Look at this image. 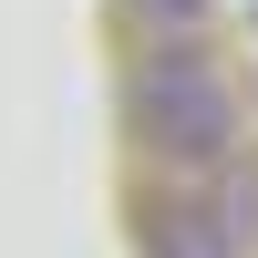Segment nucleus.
Listing matches in <instances>:
<instances>
[{
	"mask_svg": "<svg viewBox=\"0 0 258 258\" xmlns=\"http://www.w3.org/2000/svg\"><path fill=\"white\" fill-rule=\"evenodd\" d=\"M135 21H155V31H197L207 0H135Z\"/></svg>",
	"mask_w": 258,
	"mask_h": 258,
	"instance_id": "3",
	"label": "nucleus"
},
{
	"mask_svg": "<svg viewBox=\"0 0 258 258\" xmlns=\"http://www.w3.org/2000/svg\"><path fill=\"white\" fill-rule=\"evenodd\" d=\"M124 103H135L145 155H165V165H227V155H238V103H227V73H217L186 31L165 41V52L135 62Z\"/></svg>",
	"mask_w": 258,
	"mask_h": 258,
	"instance_id": "1",
	"label": "nucleus"
},
{
	"mask_svg": "<svg viewBox=\"0 0 258 258\" xmlns=\"http://www.w3.org/2000/svg\"><path fill=\"white\" fill-rule=\"evenodd\" d=\"M145 258H258V176L186 165L176 186L145 197Z\"/></svg>",
	"mask_w": 258,
	"mask_h": 258,
	"instance_id": "2",
	"label": "nucleus"
}]
</instances>
